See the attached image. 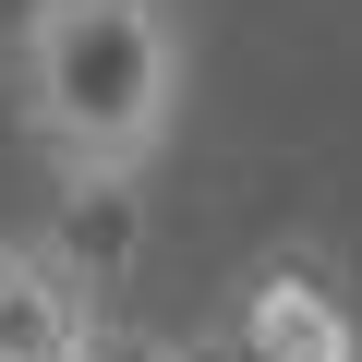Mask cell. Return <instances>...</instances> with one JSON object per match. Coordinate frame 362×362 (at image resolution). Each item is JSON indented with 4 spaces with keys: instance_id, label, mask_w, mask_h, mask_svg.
Segmentation results:
<instances>
[{
    "instance_id": "2",
    "label": "cell",
    "mask_w": 362,
    "mask_h": 362,
    "mask_svg": "<svg viewBox=\"0 0 362 362\" xmlns=\"http://www.w3.org/2000/svg\"><path fill=\"white\" fill-rule=\"evenodd\" d=\"M0 362H97V290L61 242H0Z\"/></svg>"
},
{
    "instance_id": "1",
    "label": "cell",
    "mask_w": 362,
    "mask_h": 362,
    "mask_svg": "<svg viewBox=\"0 0 362 362\" xmlns=\"http://www.w3.org/2000/svg\"><path fill=\"white\" fill-rule=\"evenodd\" d=\"M194 25L181 0H25L13 13V109L61 194H133L181 133Z\"/></svg>"
},
{
    "instance_id": "3",
    "label": "cell",
    "mask_w": 362,
    "mask_h": 362,
    "mask_svg": "<svg viewBox=\"0 0 362 362\" xmlns=\"http://www.w3.org/2000/svg\"><path fill=\"white\" fill-rule=\"evenodd\" d=\"M242 362H362V326H350V302L326 278L266 266L242 290Z\"/></svg>"
},
{
    "instance_id": "4",
    "label": "cell",
    "mask_w": 362,
    "mask_h": 362,
    "mask_svg": "<svg viewBox=\"0 0 362 362\" xmlns=\"http://www.w3.org/2000/svg\"><path fill=\"white\" fill-rule=\"evenodd\" d=\"M97 362H121V350H97Z\"/></svg>"
}]
</instances>
